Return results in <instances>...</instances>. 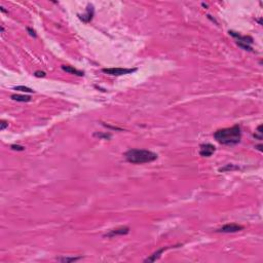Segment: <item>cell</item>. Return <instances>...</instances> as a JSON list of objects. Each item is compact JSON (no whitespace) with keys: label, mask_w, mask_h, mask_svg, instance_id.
<instances>
[{"label":"cell","mask_w":263,"mask_h":263,"mask_svg":"<svg viewBox=\"0 0 263 263\" xmlns=\"http://www.w3.org/2000/svg\"><path fill=\"white\" fill-rule=\"evenodd\" d=\"M244 229V226L238 225L237 223H228L225 224L224 226H222L221 228L217 229V232H223V233H230V232H238Z\"/></svg>","instance_id":"cell-5"},{"label":"cell","mask_w":263,"mask_h":263,"mask_svg":"<svg viewBox=\"0 0 263 263\" xmlns=\"http://www.w3.org/2000/svg\"><path fill=\"white\" fill-rule=\"evenodd\" d=\"M168 248H171V247H164V248L159 249V250H158V251L154 252L152 255H150V257H148V258L145 259L144 262H154V261H156L157 259H159L160 255L163 254V253H164V251H166V250H168Z\"/></svg>","instance_id":"cell-9"},{"label":"cell","mask_w":263,"mask_h":263,"mask_svg":"<svg viewBox=\"0 0 263 263\" xmlns=\"http://www.w3.org/2000/svg\"><path fill=\"white\" fill-rule=\"evenodd\" d=\"M27 31L29 32V34H30V35L33 36V37H34V38H36V36H37V35H36V33H35L34 30H32L31 28H29V27H28V28H27Z\"/></svg>","instance_id":"cell-20"},{"label":"cell","mask_w":263,"mask_h":263,"mask_svg":"<svg viewBox=\"0 0 263 263\" xmlns=\"http://www.w3.org/2000/svg\"><path fill=\"white\" fill-rule=\"evenodd\" d=\"M136 68L132 69V68H104L102 69V71L106 74L112 76H121V75H126V74H131L136 71Z\"/></svg>","instance_id":"cell-4"},{"label":"cell","mask_w":263,"mask_h":263,"mask_svg":"<svg viewBox=\"0 0 263 263\" xmlns=\"http://www.w3.org/2000/svg\"><path fill=\"white\" fill-rule=\"evenodd\" d=\"M94 12H95V9H94V6L89 4L86 7V12L85 13H83L82 16H79V19L81 20L84 23H89L92 21L93 16H94Z\"/></svg>","instance_id":"cell-8"},{"label":"cell","mask_w":263,"mask_h":263,"mask_svg":"<svg viewBox=\"0 0 263 263\" xmlns=\"http://www.w3.org/2000/svg\"><path fill=\"white\" fill-rule=\"evenodd\" d=\"M12 150H18V151H23L25 150V147L24 146H20V145H12Z\"/></svg>","instance_id":"cell-17"},{"label":"cell","mask_w":263,"mask_h":263,"mask_svg":"<svg viewBox=\"0 0 263 263\" xmlns=\"http://www.w3.org/2000/svg\"><path fill=\"white\" fill-rule=\"evenodd\" d=\"M7 127H8V122H6L4 120L0 121V131H4Z\"/></svg>","instance_id":"cell-16"},{"label":"cell","mask_w":263,"mask_h":263,"mask_svg":"<svg viewBox=\"0 0 263 263\" xmlns=\"http://www.w3.org/2000/svg\"><path fill=\"white\" fill-rule=\"evenodd\" d=\"M79 259H81V257H63V258H58L57 260L60 262L69 263V262H75L77 260H79Z\"/></svg>","instance_id":"cell-12"},{"label":"cell","mask_w":263,"mask_h":263,"mask_svg":"<svg viewBox=\"0 0 263 263\" xmlns=\"http://www.w3.org/2000/svg\"><path fill=\"white\" fill-rule=\"evenodd\" d=\"M262 135H263V132H262V124L260 126H258L257 127V131H256V133L254 134V138L257 140H262Z\"/></svg>","instance_id":"cell-13"},{"label":"cell","mask_w":263,"mask_h":263,"mask_svg":"<svg viewBox=\"0 0 263 263\" xmlns=\"http://www.w3.org/2000/svg\"><path fill=\"white\" fill-rule=\"evenodd\" d=\"M95 136H98V137H101V138H105V139H110L111 138V135L110 134H98V133H95Z\"/></svg>","instance_id":"cell-18"},{"label":"cell","mask_w":263,"mask_h":263,"mask_svg":"<svg viewBox=\"0 0 263 263\" xmlns=\"http://www.w3.org/2000/svg\"><path fill=\"white\" fill-rule=\"evenodd\" d=\"M62 70H63V71H65V72H68V73L74 74V75H77V76H83V75H84V73H83L82 71L75 69V68H74V67H72V66L63 65V66H62Z\"/></svg>","instance_id":"cell-10"},{"label":"cell","mask_w":263,"mask_h":263,"mask_svg":"<svg viewBox=\"0 0 263 263\" xmlns=\"http://www.w3.org/2000/svg\"><path fill=\"white\" fill-rule=\"evenodd\" d=\"M130 232V228L129 227H118V228H115V229H112V230H110L108 233L105 234V237L107 238H113L115 237V235H126Z\"/></svg>","instance_id":"cell-7"},{"label":"cell","mask_w":263,"mask_h":263,"mask_svg":"<svg viewBox=\"0 0 263 263\" xmlns=\"http://www.w3.org/2000/svg\"><path fill=\"white\" fill-rule=\"evenodd\" d=\"M256 148H258L259 150L260 151H262V145H257V146H255Z\"/></svg>","instance_id":"cell-21"},{"label":"cell","mask_w":263,"mask_h":263,"mask_svg":"<svg viewBox=\"0 0 263 263\" xmlns=\"http://www.w3.org/2000/svg\"><path fill=\"white\" fill-rule=\"evenodd\" d=\"M12 99L16 101V102H30L31 101V97L30 96H23V95H12Z\"/></svg>","instance_id":"cell-11"},{"label":"cell","mask_w":263,"mask_h":263,"mask_svg":"<svg viewBox=\"0 0 263 263\" xmlns=\"http://www.w3.org/2000/svg\"><path fill=\"white\" fill-rule=\"evenodd\" d=\"M124 157L131 164H142L157 159V154L146 149H130L124 153Z\"/></svg>","instance_id":"cell-2"},{"label":"cell","mask_w":263,"mask_h":263,"mask_svg":"<svg viewBox=\"0 0 263 263\" xmlns=\"http://www.w3.org/2000/svg\"><path fill=\"white\" fill-rule=\"evenodd\" d=\"M16 90H20V92H23V93H34V90L32 89H30V87H27L24 85H20V86H16L15 87Z\"/></svg>","instance_id":"cell-14"},{"label":"cell","mask_w":263,"mask_h":263,"mask_svg":"<svg viewBox=\"0 0 263 263\" xmlns=\"http://www.w3.org/2000/svg\"><path fill=\"white\" fill-rule=\"evenodd\" d=\"M237 168H238V167H234L233 164H226L224 168H219V171L220 172H225V171H232V170H237Z\"/></svg>","instance_id":"cell-15"},{"label":"cell","mask_w":263,"mask_h":263,"mask_svg":"<svg viewBox=\"0 0 263 263\" xmlns=\"http://www.w3.org/2000/svg\"><path fill=\"white\" fill-rule=\"evenodd\" d=\"M214 138L218 143L222 145H237L241 142L242 139V131L241 127L238 124L231 127H226V129L218 130L214 133Z\"/></svg>","instance_id":"cell-1"},{"label":"cell","mask_w":263,"mask_h":263,"mask_svg":"<svg viewBox=\"0 0 263 263\" xmlns=\"http://www.w3.org/2000/svg\"><path fill=\"white\" fill-rule=\"evenodd\" d=\"M229 35H231L233 38L237 39V43L239 48H244L245 50H249L252 52V44H253V38L251 36H242L241 34H238V32L234 31H229Z\"/></svg>","instance_id":"cell-3"},{"label":"cell","mask_w":263,"mask_h":263,"mask_svg":"<svg viewBox=\"0 0 263 263\" xmlns=\"http://www.w3.org/2000/svg\"><path fill=\"white\" fill-rule=\"evenodd\" d=\"M34 75L36 77H44L45 76V72H43V71H36L34 73Z\"/></svg>","instance_id":"cell-19"},{"label":"cell","mask_w":263,"mask_h":263,"mask_svg":"<svg viewBox=\"0 0 263 263\" xmlns=\"http://www.w3.org/2000/svg\"><path fill=\"white\" fill-rule=\"evenodd\" d=\"M216 147L210 143L201 144L200 147V155L204 157H210L215 152Z\"/></svg>","instance_id":"cell-6"}]
</instances>
